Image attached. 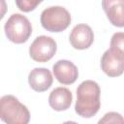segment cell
Masks as SVG:
<instances>
[{"label": "cell", "mask_w": 124, "mask_h": 124, "mask_svg": "<svg viewBox=\"0 0 124 124\" xmlns=\"http://www.w3.org/2000/svg\"><path fill=\"white\" fill-rule=\"evenodd\" d=\"M101 88L94 80H84L77 88L76 112L85 118L94 116L100 109Z\"/></svg>", "instance_id": "cell-1"}, {"label": "cell", "mask_w": 124, "mask_h": 124, "mask_svg": "<svg viewBox=\"0 0 124 124\" xmlns=\"http://www.w3.org/2000/svg\"><path fill=\"white\" fill-rule=\"evenodd\" d=\"M0 119L6 124H28L30 112L17 98L5 95L0 98Z\"/></svg>", "instance_id": "cell-2"}, {"label": "cell", "mask_w": 124, "mask_h": 124, "mask_svg": "<svg viewBox=\"0 0 124 124\" xmlns=\"http://www.w3.org/2000/svg\"><path fill=\"white\" fill-rule=\"evenodd\" d=\"M41 24L49 32H62L71 23V15L61 6L46 8L41 14Z\"/></svg>", "instance_id": "cell-3"}, {"label": "cell", "mask_w": 124, "mask_h": 124, "mask_svg": "<svg viewBox=\"0 0 124 124\" xmlns=\"http://www.w3.org/2000/svg\"><path fill=\"white\" fill-rule=\"evenodd\" d=\"M7 38L15 44L25 43L32 34V25L29 19L21 14H13L4 26Z\"/></svg>", "instance_id": "cell-4"}, {"label": "cell", "mask_w": 124, "mask_h": 124, "mask_svg": "<svg viewBox=\"0 0 124 124\" xmlns=\"http://www.w3.org/2000/svg\"><path fill=\"white\" fill-rule=\"evenodd\" d=\"M57 49V45L54 39L48 36L37 37L29 47L30 57L36 62H47L50 60Z\"/></svg>", "instance_id": "cell-5"}, {"label": "cell", "mask_w": 124, "mask_h": 124, "mask_svg": "<svg viewBox=\"0 0 124 124\" xmlns=\"http://www.w3.org/2000/svg\"><path fill=\"white\" fill-rule=\"evenodd\" d=\"M101 68L110 78L121 76L124 71V54H118L110 49L106 50L101 58Z\"/></svg>", "instance_id": "cell-6"}, {"label": "cell", "mask_w": 124, "mask_h": 124, "mask_svg": "<svg viewBox=\"0 0 124 124\" xmlns=\"http://www.w3.org/2000/svg\"><path fill=\"white\" fill-rule=\"evenodd\" d=\"M69 39L74 48L85 49L92 45L94 41V33L89 25L79 23L72 29Z\"/></svg>", "instance_id": "cell-7"}, {"label": "cell", "mask_w": 124, "mask_h": 124, "mask_svg": "<svg viewBox=\"0 0 124 124\" xmlns=\"http://www.w3.org/2000/svg\"><path fill=\"white\" fill-rule=\"evenodd\" d=\"M54 78L62 84L68 85L74 83L78 77L77 66L69 60H58L52 66Z\"/></svg>", "instance_id": "cell-8"}, {"label": "cell", "mask_w": 124, "mask_h": 124, "mask_svg": "<svg viewBox=\"0 0 124 124\" xmlns=\"http://www.w3.org/2000/svg\"><path fill=\"white\" fill-rule=\"evenodd\" d=\"M53 81L50 71L46 68H35L28 76V82L31 88L37 92H44L47 90Z\"/></svg>", "instance_id": "cell-9"}, {"label": "cell", "mask_w": 124, "mask_h": 124, "mask_svg": "<svg viewBox=\"0 0 124 124\" xmlns=\"http://www.w3.org/2000/svg\"><path fill=\"white\" fill-rule=\"evenodd\" d=\"M103 9L110 23L117 27L124 26V1L123 0H104Z\"/></svg>", "instance_id": "cell-10"}, {"label": "cell", "mask_w": 124, "mask_h": 124, "mask_svg": "<svg viewBox=\"0 0 124 124\" xmlns=\"http://www.w3.org/2000/svg\"><path fill=\"white\" fill-rule=\"evenodd\" d=\"M73 100L72 92L66 87H56L54 88L48 97L49 106L56 111L66 110L70 108Z\"/></svg>", "instance_id": "cell-11"}, {"label": "cell", "mask_w": 124, "mask_h": 124, "mask_svg": "<svg viewBox=\"0 0 124 124\" xmlns=\"http://www.w3.org/2000/svg\"><path fill=\"white\" fill-rule=\"evenodd\" d=\"M110 50L118 53L124 54V33L116 32L112 35L110 40Z\"/></svg>", "instance_id": "cell-12"}, {"label": "cell", "mask_w": 124, "mask_h": 124, "mask_svg": "<svg viewBox=\"0 0 124 124\" xmlns=\"http://www.w3.org/2000/svg\"><path fill=\"white\" fill-rule=\"evenodd\" d=\"M97 124H124L123 116L116 111L107 112Z\"/></svg>", "instance_id": "cell-13"}, {"label": "cell", "mask_w": 124, "mask_h": 124, "mask_svg": "<svg viewBox=\"0 0 124 124\" xmlns=\"http://www.w3.org/2000/svg\"><path fill=\"white\" fill-rule=\"evenodd\" d=\"M41 1H30V0H21V1H16V5L18 7V9L22 12H30L34 10Z\"/></svg>", "instance_id": "cell-14"}, {"label": "cell", "mask_w": 124, "mask_h": 124, "mask_svg": "<svg viewBox=\"0 0 124 124\" xmlns=\"http://www.w3.org/2000/svg\"><path fill=\"white\" fill-rule=\"evenodd\" d=\"M7 12V3L5 0H0V20L4 17Z\"/></svg>", "instance_id": "cell-15"}, {"label": "cell", "mask_w": 124, "mask_h": 124, "mask_svg": "<svg viewBox=\"0 0 124 124\" xmlns=\"http://www.w3.org/2000/svg\"><path fill=\"white\" fill-rule=\"evenodd\" d=\"M62 124H78V123H77V122H75V121H65V122H63Z\"/></svg>", "instance_id": "cell-16"}]
</instances>
